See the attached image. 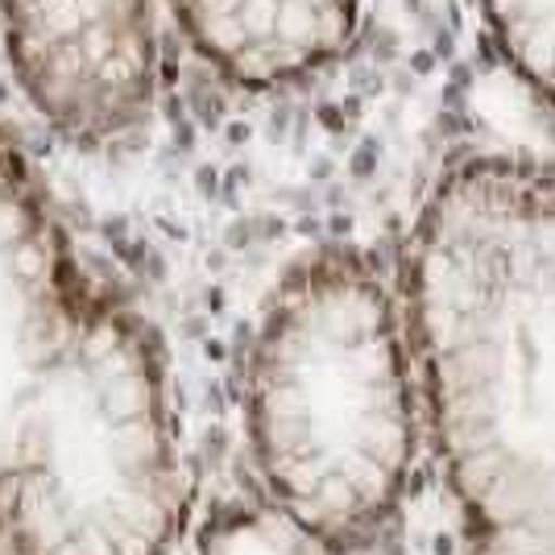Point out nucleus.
<instances>
[{"label": "nucleus", "mask_w": 555, "mask_h": 555, "mask_svg": "<svg viewBox=\"0 0 555 555\" xmlns=\"http://www.w3.org/2000/svg\"><path fill=\"white\" fill-rule=\"evenodd\" d=\"M191 555H336L327 552L302 522L286 509H278L270 498L257 506H220L195 534Z\"/></svg>", "instance_id": "obj_6"}, {"label": "nucleus", "mask_w": 555, "mask_h": 555, "mask_svg": "<svg viewBox=\"0 0 555 555\" xmlns=\"http://www.w3.org/2000/svg\"><path fill=\"white\" fill-rule=\"evenodd\" d=\"M179 514L163 348L0 129V555H170Z\"/></svg>", "instance_id": "obj_1"}, {"label": "nucleus", "mask_w": 555, "mask_h": 555, "mask_svg": "<svg viewBox=\"0 0 555 555\" xmlns=\"http://www.w3.org/2000/svg\"><path fill=\"white\" fill-rule=\"evenodd\" d=\"M402 311L464 555H555V166L440 179Z\"/></svg>", "instance_id": "obj_2"}, {"label": "nucleus", "mask_w": 555, "mask_h": 555, "mask_svg": "<svg viewBox=\"0 0 555 555\" xmlns=\"http://www.w3.org/2000/svg\"><path fill=\"white\" fill-rule=\"evenodd\" d=\"M245 423L266 498L324 543L382 534L415 461L406 315L352 249L302 257L249 348Z\"/></svg>", "instance_id": "obj_3"}, {"label": "nucleus", "mask_w": 555, "mask_h": 555, "mask_svg": "<svg viewBox=\"0 0 555 555\" xmlns=\"http://www.w3.org/2000/svg\"><path fill=\"white\" fill-rule=\"evenodd\" d=\"M170 9L195 54L245 88L315 75L357 22V0H170Z\"/></svg>", "instance_id": "obj_5"}, {"label": "nucleus", "mask_w": 555, "mask_h": 555, "mask_svg": "<svg viewBox=\"0 0 555 555\" xmlns=\"http://www.w3.org/2000/svg\"><path fill=\"white\" fill-rule=\"evenodd\" d=\"M29 104L67 141L125 138L154 95L150 0H0Z\"/></svg>", "instance_id": "obj_4"}, {"label": "nucleus", "mask_w": 555, "mask_h": 555, "mask_svg": "<svg viewBox=\"0 0 555 555\" xmlns=\"http://www.w3.org/2000/svg\"><path fill=\"white\" fill-rule=\"evenodd\" d=\"M481 13L514 75L555 100V0H481Z\"/></svg>", "instance_id": "obj_7"}]
</instances>
